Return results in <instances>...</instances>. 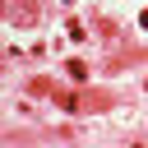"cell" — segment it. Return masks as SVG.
<instances>
[{
	"instance_id": "obj_1",
	"label": "cell",
	"mask_w": 148,
	"mask_h": 148,
	"mask_svg": "<svg viewBox=\"0 0 148 148\" xmlns=\"http://www.w3.org/2000/svg\"><path fill=\"white\" fill-rule=\"evenodd\" d=\"M37 18H42V5H37V0H14V5H9V23H18V28H32Z\"/></svg>"
},
{
	"instance_id": "obj_2",
	"label": "cell",
	"mask_w": 148,
	"mask_h": 148,
	"mask_svg": "<svg viewBox=\"0 0 148 148\" xmlns=\"http://www.w3.org/2000/svg\"><path fill=\"white\" fill-rule=\"evenodd\" d=\"M65 74H69V79H74V83H83V79H88V69H83V65H79V60H69V65H65Z\"/></svg>"
},
{
	"instance_id": "obj_3",
	"label": "cell",
	"mask_w": 148,
	"mask_h": 148,
	"mask_svg": "<svg viewBox=\"0 0 148 148\" xmlns=\"http://www.w3.org/2000/svg\"><path fill=\"white\" fill-rule=\"evenodd\" d=\"M28 88H32V92H37V97H51V83H46V79H32V83H28Z\"/></svg>"
}]
</instances>
